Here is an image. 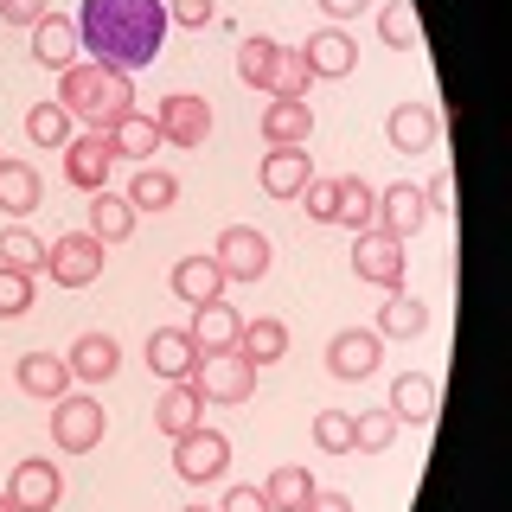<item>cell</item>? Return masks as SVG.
Masks as SVG:
<instances>
[{"label": "cell", "instance_id": "9a60e30c", "mask_svg": "<svg viewBox=\"0 0 512 512\" xmlns=\"http://www.w3.org/2000/svg\"><path fill=\"white\" fill-rule=\"evenodd\" d=\"M192 365H199V346H192L186 327H154V333H148V372H154V378L186 384Z\"/></svg>", "mask_w": 512, "mask_h": 512}, {"label": "cell", "instance_id": "7dc6e473", "mask_svg": "<svg viewBox=\"0 0 512 512\" xmlns=\"http://www.w3.org/2000/svg\"><path fill=\"white\" fill-rule=\"evenodd\" d=\"M301 512H352V500H346V493H320L314 487V500L301 506Z\"/></svg>", "mask_w": 512, "mask_h": 512}, {"label": "cell", "instance_id": "836d02e7", "mask_svg": "<svg viewBox=\"0 0 512 512\" xmlns=\"http://www.w3.org/2000/svg\"><path fill=\"white\" fill-rule=\"evenodd\" d=\"M237 352H244V359H256V365H276L282 352H288V327L282 320H244V333H237Z\"/></svg>", "mask_w": 512, "mask_h": 512}, {"label": "cell", "instance_id": "ffe728a7", "mask_svg": "<svg viewBox=\"0 0 512 512\" xmlns=\"http://www.w3.org/2000/svg\"><path fill=\"white\" fill-rule=\"evenodd\" d=\"M84 212H90L84 231H90L103 250H109V244H128V231H135V218H141L135 205H128L122 192H109V186H103V192H90V205H84Z\"/></svg>", "mask_w": 512, "mask_h": 512}, {"label": "cell", "instance_id": "603a6c76", "mask_svg": "<svg viewBox=\"0 0 512 512\" xmlns=\"http://www.w3.org/2000/svg\"><path fill=\"white\" fill-rule=\"evenodd\" d=\"M301 58H308V77H352L359 45H352L340 26H327V32H314V39L301 45Z\"/></svg>", "mask_w": 512, "mask_h": 512}, {"label": "cell", "instance_id": "3957f363", "mask_svg": "<svg viewBox=\"0 0 512 512\" xmlns=\"http://www.w3.org/2000/svg\"><path fill=\"white\" fill-rule=\"evenodd\" d=\"M192 391H199V404H244V397L256 391V359H244V352H205L199 365H192Z\"/></svg>", "mask_w": 512, "mask_h": 512}, {"label": "cell", "instance_id": "5b68a950", "mask_svg": "<svg viewBox=\"0 0 512 512\" xmlns=\"http://www.w3.org/2000/svg\"><path fill=\"white\" fill-rule=\"evenodd\" d=\"M45 276L58 288H90L103 276V244L90 231H64L58 244H45Z\"/></svg>", "mask_w": 512, "mask_h": 512}, {"label": "cell", "instance_id": "7bdbcfd3", "mask_svg": "<svg viewBox=\"0 0 512 512\" xmlns=\"http://www.w3.org/2000/svg\"><path fill=\"white\" fill-rule=\"evenodd\" d=\"M52 13V0H0V20L7 26H39Z\"/></svg>", "mask_w": 512, "mask_h": 512}, {"label": "cell", "instance_id": "ee69618b", "mask_svg": "<svg viewBox=\"0 0 512 512\" xmlns=\"http://www.w3.org/2000/svg\"><path fill=\"white\" fill-rule=\"evenodd\" d=\"M301 199H308V218L333 224V180H308V186H301Z\"/></svg>", "mask_w": 512, "mask_h": 512}, {"label": "cell", "instance_id": "e575fe53", "mask_svg": "<svg viewBox=\"0 0 512 512\" xmlns=\"http://www.w3.org/2000/svg\"><path fill=\"white\" fill-rule=\"evenodd\" d=\"M378 39H384V45H397V52H410V45L423 39L416 0H384V7H378Z\"/></svg>", "mask_w": 512, "mask_h": 512}, {"label": "cell", "instance_id": "ba28073f", "mask_svg": "<svg viewBox=\"0 0 512 512\" xmlns=\"http://www.w3.org/2000/svg\"><path fill=\"white\" fill-rule=\"evenodd\" d=\"M224 468H231V442L218 436V429H192V436L173 442V474L192 480V487H205V480H224Z\"/></svg>", "mask_w": 512, "mask_h": 512}, {"label": "cell", "instance_id": "681fc988", "mask_svg": "<svg viewBox=\"0 0 512 512\" xmlns=\"http://www.w3.org/2000/svg\"><path fill=\"white\" fill-rule=\"evenodd\" d=\"M0 512H13V500H7V493H0Z\"/></svg>", "mask_w": 512, "mask_h": 512}, {"label": "cell", "instance_id": "e0dca14e", "mask_svg": "<svg viewBox=\"0 0 512 512\" xmlns=\"http://www.w3.org/2000/svg\"><path fill=\"white\" fill-rule=\"evenodd\" d=\"M77 52H84V39H77V20H64V13H45V20L32 26V58H39L45 71H71Z\"/></svg>", "mask_w": 512, "mask_h": 512}, {"label": "cell", "instance_id": "f546056e", "mask_svg": "<svg viewBox=\"0 0 512 512\" xmlns=\"http://www.w3.org/2000/svg\"><path fill=\"white\" fill-rule=\"evenodd\" d=\"M263 500H269V512H301V506L314 500V474L301 468V461H282V468L269 474Z\"/></svg>", "mask_w": 512, "mask_h": 512}, {"label": "cell", "instance_id": "9c48e42d", "mask_svg": "<svg viewBox=\"0 0 512 512\" xmlns=\"http://www.w3.org/2000/svg\"><path fill=\"white\" fill-rule=\"evenodd\" d=\"M109 167H116V148H109L103 128H84V135L64 141V180H71L77 192H103Z\"/></svg>", "mask_w": 512, "mask_h": 512}, {"label": "cell", "instance_id": "277c9868", "mask_svg": "<svg viewBox=\"0 0 512 512\" xmlns=\"http://www.w3.org/2000/svg\"><path fill=\"white\" fill-rule=\"evenodd\" d=\"M103 429H109V416L84 391H64L58 404H52V442L64 448V455H90V448L103 442Z\"/></svg>", "mask_w": 512, "mask_h": 512}, {"label": "cell", "instance_id": "b9f144b4", "mask_svg": "<svg viewBox=\"0 0 512 512\" xmlns=\"http://www.w3.org/2000/svg\"><path fill=\"white\" fill-rule=\"evenodd\" d=\"M218 20V0H167V26H212Z\"/></svg>", "mask_w": 512, "mask_h": 512}, {"label": "cell", "instance_id": "cb8c5ba5", "mask_svg": "<svg viewBox=\"0 0 512 512\" xmlns=\"http://www.w3.org/2000/svg\"><path fill=\"white\" fill-rule=\"evenodd\" d=\"M372 218H378V186H365L359 173L333 180V224H346L359 237V231H372Z\"/></svg>", "mask_w": 512, "mask_h": 512}, {"label": "cell", "instance_id": "60d3db41", "mask_svg": "<svg viewBox=\"0 0 512 512\" xmlns=\"http://www.w3.org/2000/svg\"><path fill=\"white\" fill-rule=\"evenodd\" d=\"M32 308V276L20 269H0V320H20Z\"/></svg>", "mask_w": 512, "mask_h": 512}, {"label": "cell", "instance_id": "4fadbf2b", "mask_svg": "<svg viewBox=\"0 0 512 512\" xmlns=\"http://www.w3.org/2000/svg\"><path fill=\"white\" fill-rule=\"evenodd\" d=\"M423 218H429V205H423V186H410V180H397V186H384L378 192V218H372V231L384 237H410L423 231Z\"/></svg>", "mask_w": 512, "mask_h": 512}, {"label": "cell", "instance_id": "f35d334b", "mask_svg": "<svg viewBox=\"0 0 512 512\" xmlns=\"http://www.w3.org/2000/svg\"><path fill=\"white\" fill-rule=\"evenodd\" d=\"M314 448L320 455H352V410H320L314 416Z\"/></svg>", "mask_w": 512, "mask_h": 512}, {"label": "cell", "instance_id": "ab89813d", "mask_svg": "<svg viewBox=\"0 0 512 512\" xmlns=\"http://www.w3.org/2000/svg\"><path fill=\"white\" fill-rule=\"evenodd\" d=\"M269 58H276V39H244V45H237V77H244L250 90H263Z\"/></svg>", "mask_w": 512, "mask_h": 512}, {"label": "cell", "instance_id": "ac0fdd59", "mask_svg": "<svg viewBox=\"0 0 512 512\" xmlns=\"http://www.w3.org/2000/svg\"><path fill=\"white\" fill-rule=\"evenodd\" d=\"M256 180H263L269 199H301V186L314 180V160H308V148H269Z\"/></svg>", "mask_w": 512, "mask_h": 512}, {"label": "cell", "instance_id": "484cf974", "mask_svg": "<svg viewBox=\"0 0 512 512\" xmlns=\"http://www.w3.org/2000/svg\"><path fill=\"white\" fill-rule=\"evenodd\" d=\"M308 58H301V45H276V58H269V77L263 90L276 96V103H308Z\"/></svg>", "mask_w": 512, "mask_h": 512}, {"label": "cell", "instance_id": "d6a6232c", "mask_svg": "<svg viewBox=\"0 0 512 512\" xmlns=\"http://www.w3.org/2000/svg\"><path fill=\"white\" fill-rule=\"evenodd\" d=\"M109 148H116V160H148L160 148V128L154 116H141V109H128V116L109 128Z\"/></svg>", "mask_w": 512, "mask_h": 512}, {"label": "cell", "instance_id": "74e56055", "mask_svg": "<svg viewBox=\"0 0 512 512\" xmlns=\"http://www.w3.org/2000/svg\"><path fill=\"white\" fill-rule=\"evenodd\" d=\"M391 442H397V416H391V410L352 416V455H384Z\"/></svg>", "mask_w": 512, "mask_h": 512}, {"label": "cell", "instance_id": "6da1fadb", "mask_svg": "<svg viewBox=\"0 0 512 512\" xmlns=\"http://www.w3.org/2000/svg\"><path fill=\"white\" fill-rule=\"evenodd\" d=\"M77 39H84L90 64L109 71H141L167 45V0H84L77 13Z\"/></svg>", "mask_w": 512, "mask_h": 512}, {"label": "cell", "instance_id": "7402d4cb", "mask_svg": "<svg viewBox=\"0 0 512 512\" xmlns=\"http://www.w3.org/2000/svg\"><path fill=\"white\" fill-rule=\"evenodd\" d=\"M173 295H180L186 308L224 301V269L212 263V256H180V263H173Z\"/></svg>", "mask_w": 512, "mask_h": 512}, {"label": "cell", "instance_id": "8d00e7d4", "mask_svg": "<svg viewBox=\"0 0 512 512\" xmlns=\"http://www.w3.org/2000/svg\"><path fill=\"white\" fill-rule=\"evenodd\" d=\"M0 269H20V276H39V269H45V244L26 231V224L0 231Z\"/></svg>", "mask_w": 512, "mask_h": 512}, {"label": "cell", "instance_id": "2e32d148", "mask_svg": "<svg viewBox=\"0 0 512 512\" xmlns=\"http://www.w3.org/2000/svg\"><path fill=\"white\" fill-rule=\"evenodd\" d=\"M436 404H442L436 378H429V372H404L391 384V404H384V410H391L397 423H410V429H429V423H436Z\"/></svg>", "mask_w": 512, "mask_h": 512}, {"label": "cell", "instance_id": "f6af8a7d", "mask_svg": "<svg viewBox=\"0 0 512 512\" xmlns=\"http://www.w3.org/2000/svg\"><path fill=\"white\" fill-rule=\"evenodd\" d=\"M218 512H269V500H263L256 487H231V493H224V506H218Z\"/></svg>", "mask_w": 512, "mask_h": 512}, {"label": "cell", "instance_id": "5bb4252c", "mask_svg": "<svg viewBox=\"0 0 512 512\" xmlns=\"http://www.w3.org/2000/svg\"><path fill=\"white\" fill-rule=\"evenodd\" d=\"M384 135H391V148L397 154H429L442 141V116H436V103H397L391 109V122H384Z\"/></svg>", "mask_w": 512, "mask_h": 512}, {"label": "cell", "instance_id": "30bf717a", "mask_svg": "<svg viewBox=\"0 0 512 512\" xmlns=\"http://www.w3.org/2000/svg\"><path fill=\"white\" fill-rule=\"evenodd\" d=\"M404 237H384V231H359L352 244V276L359 282H378V288H404Z\"/></svg>", "mask_w": 512, "mask_h": 512}, {"label": "cell", "instance_id": "7a4b0ae2", "mask_svg": "<svg viewBox=\"0 0 512 512\" xmlns=\"http://www.w3.org/2000/svg\"><path fill=\"white\" fill-rule=\"evenodd\" d=\"M58 103L71 109V122L84 116L90 128H116L128 109H135V84H128L122 71H109V64H71V71H58Z\"/></svg>", "mask_w": 512, "mask_h": 512}, {"label": "cell", "instance_id": "f907efd6", "mask_svg": "<svg viewBox=\"0 0 512 512\" xmlns=\"http://www.w3.org/2000/svg\"><path fill=\"white\" fill-rule=\"evenodd\" d=\"M186 512H218V506H186Z\"/></svg>", "mask_w": 512, "mask_h": 512}, {"label": "cell", "instance_id": "4dcf8cb0", "mask_svg": "<svg viewBox=\"0 0 512 512\" xmlns=\"http://www.w3.org/2000/svg\"><path fill=\"white\" fill-rule=\"evenodd\" d=\"M135 212H167L173 199H180V180H173L167 167H135V180H128V192H122Z\"/></svg>", "mask_w": 512, "mask_h": 512}, {"label": "cell", "instance_id": "8992f818", "mask_svg": "<svg viewBox=\"0 0 512 512\" xmlns=\"http://www.w3.org/2000/svg\"><path fill=\"white\" fill-rule=\"evenodd\" d=\"M212 263L224 269V282H263L269 276V237L250 231V224H231L212 244Z\"/></svg>", "mask_w": 512, "mask_h": 512}, {"label": "cell", "instance_id": "c3c4849f", "mask_svg": "<svg viewBox=\"0 0 512 512\" xmlns=\"http://www.w3.org/2000/svg\"><path fill=\"white\" fill-rule=\"evenodd\" d=\"M365 7H372V0H320L327 20H352V13H365Z\"/></svg>", "mask_w": 512, "mask_h": 512}, {"label": "cell", "instance_id": "83f0119b", "mask_svg": "<svg viewBox=\"0 0 512 512\" xmlns=\"http://www.w3.org/2000/svg\"><path fill=\"white\" fill-rule=\"evenodd\" d=\"M314 135V109L308 103H269L263 109V141L269 148H308Z\"/></svg>", "mask_w": 512, "mask_h": 512}, {"label": "cell", "instance_id": "d4e9b609", "mask_svg": "<svg viewBox=\"0 0 512 512\" xmlns=\"http://www.w3.org/2000/svg\"><path fill=\"white\" fill-rule=\"evenodd\" d=\"M64 365H71V378H84V384H103V378H116V365H122V346L109 340V333H84L71 352H64Z\"/></svg>", "mask_w": 512, "mask_h": 512}, {"label": "cell", "instance_id": "52a82bcc", "mask_svg": "<svg viewBox=\"0 0 512 512\" xmlns=\"http://www.w3.org/2000/svg\"><path fill=\"white\" fill-rule=\"evenodd\" d=\"M154 128L160 141H173V148H205V135H212V103L192 90H173L167 103L154 109Z\"/></svg>", "mask_w": 512, "mask_h": 512}, {"label": "cell", "instance_id": "7c38bea8", "mask_svg": "<svg viewBox=\"0 0 512 512\" xmlns=\"http://www.w3.org/2000/svg\"><path fill=\"white\" fill-rule=\"evenodd\" d=\"M7 500H13V512H58V500H64L58 461H20L7 480Z\"/></svg>", "mask_w": 512, "mask_h": 512}, {"label": "cell", "instance_id": "44dd1931", "mask_svg": "<svg viewBox=\"0 0 512 512\" xmlns=\"http://www.w3.org/2000/svg\"><path fill=\"white\" fill-rule=\"evenodd\" d=\"M13 378H20V391H26V397H45V404H58V397L71 391V365L52 359V352H20Z\"/></svg>", "mask_w": 512, "mask_h": 512}, {"label": "cell", "instance_id": "d590c367", "mask_svg": "<svg viewBox=\"0 0 512 512\" xmlns=\"http://www.w3.org/2000/svg\"><path fill=\"white\" fill-rule=\"evenodd\" d=\"M26 141L32 148H64V141H71V109L64 103H32L26 109Z\"/></svg>", "mask_w": 512, "mask_h": 512}, {"label": "cell", "instance_id": "d6986e66", "mask_svg": "<svg viewBox=\"0 0 512 512\" xmlns=\"http://www.w3.org/2000/svg\"><path fill=\"white\" fill-rule=\"evenodd\" d=\"M192 346H199V359L205 352H231L237 346V333H244V314L231 308V301H205V308H192Z\"/></svg>", "mask_w": 512, "mask_h": 512}, {"label": "cell", "instance_id": "8fae6325", "mask_svg": "<svg viewBox=\"0 0 512 512\" xmlns=\"http://www.w3.org/2000/svg\"><path fill=\"white\" fill-rule=\"evenodd\" d=\"M378 359H384V340H378L372 327H346V333H333V340H327V372L346 378V384L372 378Z\"/></svg>", "mask_w": 512, "mask_h": 512}, {"label": "cell", "instance_id": "4316f807", "mask_svg": "<svg viewBox=\"0 0 512 512\" xmlns=\"http://www.w3.org/2000/svg\"><path fill=\"white\" fill-rule=\"evenodd\" d=\"M199 410H205V404H199V391H192V384H167V397L154 404V429H160L167 442H180V436H192V429L205 423Z\"/></svg>", "mask_w": 512, "mask_h": 512}, {"label": "cell", "instance_id": "1f68e13d", "mask_svg": "<svg viewBox=\"0 0 512 512\" xmlns=\"http://www.w3.org/2000/svg\"><path fill=\"white\" fill-rule=\"evenodd\" d=\"M0 212H13V218L39 212V173L26 160H0Z\"/></svg>", "mask_w": 512, "mask_h": 512}, {"label": "cell", "instance_id": "f1b7e54d", "mask_svg": "<svg viewBox=\"0 0 512 512\" xmlns=\"http://www.w3.org/2000/svg\"><path fill=\"white\" fill-rule=\"evenodd\" d=\"M423 327H429V308L416 295H404V288H391V301L378 308V327L372 333H378V340H416Z\"/></svg>", "mask_w": 512, "mask_h": 512}, {"label": "cell", "instance_id": "bcb514c9", "mask_svg": "<svg viewBox=\"0 0 512 512\" xmlns=\"http://www.w3.org/2000/svg\"><path fill=\"white\" fill-rule=\"evenodd\" d=\"M448 199H455V180H448V173H436V180L423 186V205H429V212H448Z\"/></svg>", "mask_w": 512, "mask_h": 512}]
</instances>
